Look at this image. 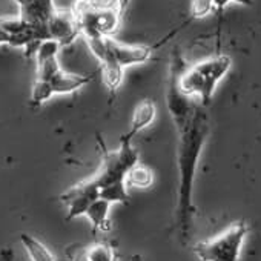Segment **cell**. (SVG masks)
I'll list each match as a JSON object with an SVG mask.
<instances>
[{
    "label": "cell",
    "mask_w": 261,
    "mask_h": 261,
    "mask_svg": "<svg viewBox=\"0 0 261 261\" xmlns=\"http://www.w3.org/2000/svg\"><path fill=\"white\" fill-rule=\"evenodd\" d=\"M168 108L177 127V168H178V200H177V221L180 229L186 233L191 226L194 206L192 188L200 154L203 151L209 123L204 106L197 105L195 100L183 95L177 86L174 72L171 71L168 89Z\"/></svg>",
    "instance_id": "cell-1"
},
{
    "label": "cell",
    "mask_w": 261,
    "mask_h": 261,
    "mask_svg": "<svg viewBox=\"0 0 261 261\" xmlns=\"http://www.w3.org/2000/svg\"><path fill=\"white\" fill-rule=\"evenodd\" d=\"M230 66L232 59L224 54L214 56L195 65L186 66L178 51H175L171 71L175 75L180 92L192 100L197 97L200 105L206 108L212 100L217 85L229 72Z\"/></svg>",
    "instance_id": "cell-2"
},
{
    "label": "cell",
    "mask_w": 261,
    "mask_h": 261,
    "mask_svg": "<svg viewBox=\"0 0 261 261\" xmlns=\"http://www.w3.org/2000/svg\"><path fill=\"white\" fill-rule=\"evenodd\" d=\"M89 49L101 66L103 82L108 89L115 91L123 80V69L145 63L152 56V48L145 45H124L114 37H98L86 40Z\"/></svg>",
    "instance_id": "cell-3"
},
{
    "label": "cell",
    "mask_w": 261,
    "mask_h": 261,
    "mask_svg": "<svg viewBox=\"0 0 261 261\" xmlns=\"http://www.w3.org/2000/svg\"><path fill=\"white\" fill-rule=\"evenodd\" d=\"M247 232V224L237 221L220 235L197 243L194 253L200 261H238Z\"/></svg>",
    "instance_id": "cell-4"
},
{
    "label": "cell",
    "mask_w": 261,
    "mask_h": 261,
    "mask_svg": "<svg viewBox=\"0 0 261 261\" xmlns=\"http://www.w3.org/2000/svg\"><path fill=\"white\" fill-rule=\"evenodd\" d=\"M137 151L130 145L127 136L121 137L120 148L112 152H106L100 171L92 177L98 188H106L115 183H126L127 172L137 165Z\"/></svg>",
    "instance_id": "cell-5"
},
{
    "label": "cell",
    "mask_w": 261,
    "mask_h": 261,
    "mask_svg": "<svg viewBox=\"0 0 261 261\" xmlns=\"http://www.w3.org/2000/svg\"><path fill=\"white\" fill-rule=\"evenodd\" d=\"M92 80V74H69L60 69L48 82H34L31 91V106H40L57 94H72L88 85Z\"/></svg>",
    "instance_id": "cell-6"
},
{
    "label": "cell",
    "mask_w": 261,
    "mask_h": 261,
    "mask_svg": "<svg viewBox=\"0 0 261 261\" xmlns=\"http://www.w3.org/2000/svg\"><path fill=\"white\" fill-rule=\"evenodd\" d=\"M98 198H100V188L94 178L77 183L60 197V200L68 209V217H66L68 220L85 215L88 207Z\"/></svg>",
    "instance_id": "cell-7"
},
{
    "label": "cell",
    "mask_w": 261,
    "mask_h": 261,
    "mask_svg": "<svg viewBox=\"0 0 261 261\" xmlns=\"http://www.w3.org/2000/svg\"><path fill=\"white\" fill-rule=\"evenodd\" d=\"M19 5V17L31 27H48L56 14L54 0H14Z\"/></svg>",
    "instance_id": "cell-8"
},
{
    "label": "cell",
    "mask_w": 261,
    "mask_h": 261,
    "mask_svg": "<svg viewBox=\"0 0 261 261\" xmlns=\"http://www.w3.org/2000/svg\"><path fill=\"white\" fill-rule=\"evenodd\" d=\"M48 33H49V39L60 43L62 48L71 45L77 39V36H80L72 11L57 10L56 14L48 22Z\"/></svg>",
    "instance_id": "cell-9"
},
{
    "label": "cell",
    "mask_w": 261,
    "mask_h": 261,
    "mask_svg": "<svg viewBox=\"0 0 261 261\" xmlns=\"http://www.w3.org/2000/svg\"><path fill=\"white\" fill-rule=\"evenodd\" d=\"M155 115H157V108L154 105L152 100H142L136 111H134V115H133V126H130L129 133L126 134L129 139H133L137 133L143 130L145 127H148L154 120H155Z\"/></svg>",
    "instance_id": "cell-10"
},
{
    "label": "cell",
    "mask_w": 261,
    "mask_h": 261,
    "mask_svg": "<svg viewBox=\"0 0 261 261\" xmlns=\"http://www.w3.org/2000/svg\"><path fill=\"white\" fill-rule=\"evenodd\" d=\"M230 2L246 5V7L253 5V0H192L191 14L194 19H203L214 11H221Z\"/></svg>",
    "instance_id": "cell-11"
},
{
    "label": "cell",
    "mask_w": 261,
    "mask_h": 261,
    "mask_svg": "<svg viewBox=\"0 0 261 261\" xmlns=\"http://www.w3.org/2000/svg\"><path fill=\"white\" fill-rule=\"evenodd\" d=\"M109 207H111V203H108L103 198L95 200L88 207L85 217L91 221L94 230L108 232L111 229V224H109Z\"/></svg>",
    "instance_id": "cell-12"
},
{
    "label": "cell",
    "mask_w": 261,
    "mask_h": 261,
    "mask_svg": "<svg viewBox=\"0 0 261 261\" xmlns=\"http://www.w3.org/2000/svg\"><path fill=\"white\" fill-rule=\"evenodd\" d=\"M20 241H22L27 253L30 255L31 261H56L51 250L36 237H33L30 233H22Z\"/></svg>",
    "instance_id": "cell-13"
},
{
    "label": "cell",
    "mask_w": 261,
    "mask_h": 261,
    "mask_svg": "<svg viewBox=\"0 0 261 261\" xmlns=\"http://www.w3.org/2000/svg\"><path fill=\"white\" fill-rule=\"evenodd\" d=\"M154 183V172L152 169L143 166V165H136L126 175V186L137 188V189H146Z\"/></svg>",
    "instance_id": "cell-14"
},
{
    "label": "cell",
    "mask_w": 261,
    "mask_h": 261,
    "mask_svg": "<svg viewBox=\"0 0 261 261\" xmlns=\"http://www.w3.org/2000/svg\"><path fill=\"white\" fill-rule=\"evenodd\" d=\"M83 253L88 261H115L114 249L105 243H94L83 249Z\"/></svg>",
    "instance_id": "cell-15"
},
{
    "label": "cell",
    "mask_w": 261,
    "mask_h": 261,
    "mask_svg": "<svg viewBox=\"0 0 261 261\" xmlns=\"http://www.w3.org/2000/svg\"><path fill=\"white\" fill-rule=\"evenodd\" d=\"M126 183H115L100 189V198L106 200L108 203H124L127 200Z\"/></svg>",
    "instance_id": "cell-16"
},
{
    "label": "cell",
    "mask_w": 261,
    "mask_h": 261,
    "mask_svg": "<svg viewBox=\"0 0 261 261\" xmlns=\"http://www.w3.org/2000/svg\"><path fill=\"white\" fill-rule=\"evenodd\" d=\"M88 5L98 11H120L123 13L129 0H86Z\"/></svg>",
    "instance_id": "cell-17"
},
{
    "label": "cell",
    "mask_w": 261,
    "mask_h": 261,
    "mask_svg": "<svg viewBox=\"0 0 261 261\" xmlns=\"http://www.w3.org/2000/svg\"><path fill=\"white\" fill-rule=\"evenodd\" d=\"M71 261H88V259H86V256H85L83 250H80V252H77V253H74V255H72Z\"/></svg>",
    "instance_id": "cell-18"
},
{
    "label": "cell",
    "mask_w": 261,
    "mask_h": 261,
    "mask_svg": "<svg viewBox=\"0 0 261 261\" xmlns=\"http://www.w3.org/2000/svg\"><path fill=\"white\" fill-rule=\"evenodd\" d=\"M115 261H117V259H115Z\"/></svg>",
    "instance_id": "cell-19"
}]
</instances>
